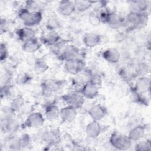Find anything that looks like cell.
<instances>
[{
	"instance_id": "obj_9",
	"label": "cell",
	"mask_w": 151,
	"mask_h": 151,
	"mask_svg": "<svg viewBox=\"0 0 151 151\" xmlns=\"http://www.w3.org/2000/svg\"><path fill=\"white\" fill-rule=\"evenodd\" d=\"M77 115V109L66 105L62 107L60 111V117L63 122L71 123L73 122Z\"/></svg>"
},
{
	"instance_id": "obj_14",
	"label": "cell",
	"mask_w": 151,
	"mask_h": 151,
	"mask_svg": "<svg viewBox=\"0 0 151 151\" xmlns=\"http://www.w3.org/2000/svg\"><path fill=\"white\" fill-rule=\"evenodd\" d=\"M57 10L58 13L62 16H70L76 11L74 2L67 0L60 1L58 5Z\"/></svg>"
},
{
	"instance_id": "obj_10",
	"label": "cell",
	"mask_w": 151,
	"mask_h": 151,
	"mask_svg": "<svg viewBox=\"0 0 151 151\" xmlns=\"http://www.w3.org/2000/svg\"><path fill=\"white\" fill-rule=\"evenodd\" d=\"M124 22H125V19L120 14L109 11L104 24H106L112 29H116L122 26Z\"/></svg>"
},
{
	"instance_id": "obj_19",
	"label": "cell",
	"mask_w": 151,
	"mask_h": 151,
	"mask_svg": "<svg viewBox=\"0 0 151 151\" xmlns=\"http://www.w3.org/2000/svg\"><path fill=\"white\" fill-rule=\"evenodd\" d=\"M61 39L60 35L55 31L51 29L41 38V42L46 45L52 47Z\"/></svg>"
},
{
	"instance_id": "obj_21",
	"label": "cell",
	"mask_w": 151,
	"mask_h": 151,
	"mask_svg": "<svg viewBox=\"0 0 151 151\" xmlns=\"http://www.w3.org/2000/svg\"><path fill=\"white\" fill-rule=\"evenodd\" d=\"M60 109L54 103L48 104L45 107V116L50 121H54L60 117Z\"/></svg>"
},
{
	"instance_id": "obj_18",
	"label": "cell",
	"mask_w": 151,
	"mask_h": 151,
	"mask_svg": "<svg viewBox=\"0 0 151 151\" xmlns=\"http://www.w3.org/2000/svg\"><path fill=\"white\" fill-rule=\"evenodd\" d=\"M16 34L18 39L22 42L35 38V31L31 27H24L20 28L17 31Z\"/></svg>"
},
{
	"instance_id": "obj_2",
	"label": "cell",
	"mask_w": 151,
	"mask_h": 151,
	"mask_svg": "<svg viewBox=\"0 0 151 151\" xmlns=\"http://www.w3.org/2000/svg\"><path fill=\"white\" fill-rule=\"evenodd\" d=\"M125 22L128 24L131 28L134 29H140L145 27L149 21V14L147 12L136 13L131 12L127 15Z\"/></svg>"
},
{
	"instance_id": "obj_17",
	"label": "cell",
	"mask_w": 151,
	"mask_h": 151,
	"mask_svg": "<svg viewBox=\"0 0 151 151\" xmlns=\"http://www.w3.org/2000/svg\"><path fill=\"white\" fill-rule=\"evenodd\" d=\"M85 132L88 137L95 139L100 134L101 132V126L98 121L93 120L86 126Z\"/></svg>"
},
{
	"instance_id": "obj_33",
	"label": "cell",
	"mask_w": 151,
	"mask_h": 151,
	"mask_svg": "<svg viewBox=\"0 0 151 151\" xmlns=\"http://www.w3.org/2000/svg\"><path fill=\"white\" fill-rule=\"evenodd\" d=\"M89 21L91 25L96 26L101 23L97 12H93L89 15Z\"/></svg>"
},
{
	"instance_id": "obj_24",
	"label": "cell",
	"mask_w": 151,
	"mask_h": 151,
	"mask_svg": "<svg viewBox=\"0 0 151 151\" xmlns=\"http://www.w3.org/2000/svg\"><path fill=\"white\" fill-rule=\"evenodd\" d=\"M58 136V132L55 130H47L42 132L41 135V140L45 143L51 144L54 142Z\"/></svg>"
},
{
	"instance_id": "obj_20",
	"label": "cell",
	"mask_w": 151,
	"mask_h": 151,
	"mask_svg": "<svg viewBox=\"0 0 151 151\" xmlns=\"http://www.w3.org/2000/svg\"><path fill=\"white\" fill-rule=\"evenodd\" d=\"M84 45L88 48H93L101 42V36L96 33H86L83 37Z\"/></svg>"
},
{
	"instance_id": "obj_12",
	"label": "cell",
	"mask_w": 151,
	"mask_h": 151,
	"mask_svg": "<svg viewBox=\"0 0 151 151\" xmlns=\"http://www.w3.org/2000/svg\"><path fill=\"white\" fill-rule=\"evenodd\" d=\"M150 77L149 76H140L136 80L135 84V90L139 93L144 94L150 91Z\"/></svg>"
},
{
	"instance_id": "obj_27",
	"label": "cell",
	"mask_w": 151,
	"mask_h": 151,
	"mask_svg": "<svg viewBox=\"0 0 151 151\" xmlns=\"http://www.w3.org/2000/svg\"><path fill=\"white\" fill-rule=\"evenodd\" d=\"M49 68L48 64L42 59L37 60L34 64V70L36 74H40L46 72Z\"/></svg>"
},
{
	"instance_id": "obj_5",
	"label": "cell",
	"mask_w": 151,
	"mask_h": 151,
	"mask_svg": "<svg viewBox=\"0 0 151 151\" xmlns=\"http://www.w3.org/2000/svg\"><path fill=\"white\" fill-rule=\"evenodd\" d=\"M63 86V81L55 79H47L42 82L41 87L42 94L45 97H50L59 91Z\"/></svg>"
},
{
	"instance_id": "obj_28",
	"label": "cell",
	"mask_w": 151,
	"mask_h": 151,
	"mask_svg": "<svg viewBox=\"0 0 151 151\" xmlns=\"http://www.w3.org/2000/svg\"><path fill=\"white\" fill-rule=\"evenodd\" d=\"M69 44L66 40L61 39L55 44H54V45H52L51 47L52 52L58 57L63 53V52L64 51L65 48Z\"/></svg>"
},
{
	"instance_id": "obj_1",
	"label": "cell",
	"mask_w": 151,
	"mask_h": 151,
	"mask_svg": "<svg viewBox=\"0 0 151 151\" xmlns=\"http://www.w3.org/2000/svg\"><path fill=\"white\" fill-rule=\"evenodd\" d=\"M18 17L25 27L31 28L38 25L42 19L41 11H31L26 7L21 8L18 11Z\"/></svg>"
},
{
	"instance_id": "obj_31",
	"label": "cell",
	"mask_w": 151,
	"mask_h": 151,
	"mask_svg": "<svg viewBox=\"0 0 151 151\" xmlns=\"http://www.w3.org/2000/svg\"><path fill=\"white\" fill-rule=\"evenodd\" d=\"M18 143L20 147V149H24L28 147L31 144V137L28 134H23L18 138Z\"/></svg>"
},
{
	"instance_id": "obj_7",
	"label": "cell",
	"mask_w": 151,
	"mask_h": 151,
	"mask_svg": "<svg viewBox=\"0 0 151 151\" xmlns=\"http://www.w3.org/2000/svg\"><path fill=\"white\" fill-rule=\"evenodd\" d=\"M45 122L44 116L38 111L29 114L25 121V126L29 128H40L43 126Z\"/></svg>"
},
{
	"instance_id": "obj_15",
	"label": "cell",
	"mask_w": 151,
	"mask_h": 151,
	"mask_svg": "<svg viewBox=\"0 0 151 151\" xmlns=\"http://www.w3.org/2000/svg\"><path fill=\"white\" fill-rule=\"evenodd\" d=\"M101 56L106 61L114 64L119 61L120 53L119 51L115 48H109L102 52Z\"/></svg>"
},
{
	"instance_id": "obj_32",
	"label": "cell",
	"mask_w": 151,
	"mask_h": 151,
	"mask_svg": "<svg viewBox=\"0 0 151 151\" xmlns=\"http://www.w3.org/2000/svg\"><path fill=\"white\" fill-rule=\"evenodd\" d=\"M8 56V51L5 43L1 42L0 45V60L1 62L6 60Z\"/></svg>"
},
{
	"instance_id": "obj_16",
	"label": "cell",
	"mask_w": 151,
	"mask_h": 151,
	"mask_svg": "<svg viewBox=\"0 0 151 151\" xmlns=\"http://www.w3.org/2000/svg\"><path fill=\"white\" fill-rule=\"evenodd\" d=\"M146 132V126L137 125L130 130L127 136L132 142H137L144 137Z\"/></svg>"
},
{
	"instance_id": "obj_4",
	"label": "cell",
	"mask_w": 151,
	"mask_h": 151,
	"mask_svg": "<svg viewBox=\"0 0 151 151\" xmlns=\"http://www.w3.org/2000/svg\"><path fill=\"white\" fill-rule=\"evenodd\" d=\"M109 142L113 147L122 150L128 149L132 145V141L128 136L119 132H113L111 134Z\"/></svg>"
},
{
	"instance_id": "obj_13",
	"label": "cell",
	"mask_w": 151,
	"mask_h": 151,
	"mask_svg": "<svg viewBox=\"0 0 151 151\" xmlns=\"http://www.w3.org/2000/svg\"><path fill=\"white\" fill-rule=\"evenodd\" d=\"M107 109L101 104H96L92 106L88 110V113L93 120L100 121L107 114Z\"/></svg>"
},
{
	"instance_id": "obj_6",
	"label": "cell",
	"mask_w": 151,
	"mask_h": 151,
	"mask_svg": "<svg viewBox=\"0 0 151 151\" xmlns=\"http://www.w3.org/2000/svg\"><path fill=\"white\" fill-rule=\"evenodd\" d=\"M86 63L80 57L64 62L65 71L71 75H77L85 70Z\"/></svg>"
},
{
	"instance_id": "obj_26",
	"label": "cell",
	"mask_w": 151,
	"mask_h": 151,
	"mask_svg": "<svg viewBox=\"0 0 151 151\" xmlns=\"http://www.w3.org/2000/svg\"><path fill=\"white\" fill-rule=\"evenodd\" d=\"M24 99L21 96H17L15 97L11 101L9 108L14 113L19 111L22 109L24 105Z\"/></svg>"
},
{
	"instance_id": "obj_23",
	"label": "cell",
	"mask_w": 151,
	"mask_h": 151,
	"mask_svg": "<svg viewBox=\"0 0 151 151\" xmlns=\"http://www.w3.org/2000/svg\"><path fill=\"white\" fill-rule=\"evenodd\" d=\"M41 47V42H40L36 37L23 42L22 45V50L28 53H33L37 51L40 50Z\"/></svg>"
},
{
	"instance_id": "obj_25",
	"label": "cell",
	"mask_w": 151,
	"mask_h": 151,
	"mask_svg": "<svg viewBox=\"0 0 151 151\" xmlns=\"http://www.w3.org/2000/svg\"><path fill=\"white\" fill-rule=\"evenodd\" d=\"M73 2L76 11L79 12H83L88 11L92 7L93 3H95V2L93 1L85 0H77Z\"/></svg>"
},
{
	"instance_id": "obj_22",
	"label": "cell",
	"mask_w": 151,
	"mask_h": 151,
	"mask_svg": "<svg viewBox=\"0 0 151 151\" xmlns=\"http://www.w3.org/2000/svg\"><path fill=\"white\" fill-rule=\"evenodd\" d=\"M149 6L147 1H132L129 4V10L131 12H147Z\"/></svg>"
},
{
	"instance_id": "obj_3",
	"label": "cell",
	"mask_w": 151,
	"mask_h": 151,
	"mask_svg": "<svg viewBox=\"0 0 151 151\" xmlns=\"http://www.w3.org/2000/svg\"><path fill=\"white\" fill-rule=\"evenodd\" d=\"M61 98L66 105L72 106L77 109L81 108L85 101V97L80 90L70 91L63 95Z\"/></svg>"
},
{
	"instance_id": "obj_29",
	"label": "cell",
	"mask_w": 151,
	"mask_h": 151,
	"mask_svg": "<svg viewBox=\"0 0 151 151\" xmlns=\"http://www.w3.org/2000/svg\"><path fill=\"white\" fill-rule=\"evenodd\" d=\"M134 146V149L137 151L150 150H151V142L150 140H140Z\"/></svg>"
},
{
	"instance_id": "obj_34",
	"label": "cell",
	"mask_w": 151,
	"mask_h": 151,
	"mask_svg": "<svg viewBox=\"0 0 151 151\" xmlns=\"http://www.w3.org/2000/svg\"><path fill=\"white\" fill-rule=\"evenodd\" d=\"M136 71L137 74L140 75V76H146L148 71V66L147 65V64L141 63L137 67Z\"/></svg>"
},
{
	"instance_id": "obj_30",
	"label": "cell",
	"mask_w": 151,
	"mask_h": 151,
	"mask_svg": "<svg viewBox=\"0 0 151 151\" xmlns=\"http://www.w3.org/2000/svg\"><path fill=\"white\" fill-rule=\"evenodd\" d=\"M31 80V76L26 73L18 74L15 78V83L19 85H24Z\"/></svg>"
},
{
	"instance_id": "obj_8",
	"label": "cell",
	"mask_w": 151,
	"mask_h": 151,
	"mask_svg": "<svg viewBox=\"0 0 151 151\" xmlns=\"http://www.w3.org/2000/svg\"><path fill=\"white\" fill-rule=\"evenodd\" d=\"M99 88V85L90 80L81 87L80 91L85 99H93L98 95Z\"/></svg>"
},
{
	"instance_id": "obj_11",
	"label": "cell",
	"mask_w": 151,
	"mask_h": 151,
	"mask_svg": "<svg viewBox=\"0 0 151 151\" xmlns=\"http://www.w3.org/2000/svg\"><path fill=\"white\" fill-rule=\"evenodd\" d=\"M80 52V50L77 47L74 45H68L63 53L58 56V58L60 60L65 62L68 60L78 58Z\"/></svg>"
}]
</instances>
